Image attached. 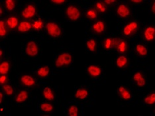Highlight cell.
<instances>
[{
	"instance_id": "obj_1",
	"label": "cell",
	"mask_w": 155,
	"mask_h": 116,
	"mask_svg": "<svg viewBox=\"0 0 155 116\" xmlns=\"http://www.w3.org/2000/svg\"><path fill=\"white\" fill-rule=\"evenodd\" d=\"M73 62L72 55L68 52L59 54L54 61V66L56 68H62L70 66Z\"/></svg>"
},
{
	"instance_id": "obj_2",
	"label": "cell",
	"mask_w": 155,
	"mask_h": 116,
	"mask_svg": "<svg viewBox=\"0 0 155 116\" xmlns=\"http://www.w3.org/2000/svg\"><path fill=\"white\" fill-rule=\"evenodd\" d=\"M45 29L49 36L55 38L61 37L62 33L61 26L54 22H47L45 25Z\"/></svg>"
},
{
	"instance_id": "obj_3",
	"label": "cell",
	"mask_w": 155,
	"mask_h": 116,
	"mask_svg": "<svg viewBox=\"0 0 155 116\" xmlns=\"http://www.w3.org/2000/svg\"><path fill=\"white\" fill-rule=\"evenodd\" d=\"M139 25L136 21H131L123 27L122 33L125 37H130L137 33L139 30Z\"/></svg>"
},
{
	"instance_id": "obj_4",
	"label": "cell",
	"mask_w": 155,
	"mask_h": 116,
	"mask_svg": "<svg viewBox=\"0 0 155 116\" xmlns=\"http://www.w3.org/2000/svg\"><path fill=\"white\" fill-rule=\"evenodd\" d=\"M67 19L71 22H76L81 17V12L79 8L74 5H69L65 11Z\"/></svg>"
},
{
	"instance_id": "obj_5",
	"label": "cell",
	"mask_w": 155,
	"mask_h": 116,
	"mask_svg": "<svg viewBox=\"0 0 155 116\" xmlns=\"http://www.w3.org/2000/svg\"><path fill=\"white\" fill-rule=\"evenodd\" d=\"M25 52L28 57H35L39 53V47L36 42L34 41H29L27 42L25 45Z\"/></svg>"
},
{
	"instance_id": "obj_6",
	"label": "cell",
	"mask_w": 155,
	"mask_h": 116,
	"mask_svg": "<svg viewBox=\"0 0 155 116\" xmlns=\"http://www.w3.org/2000/svg\"><path fill=\"white\" fill-rule=\"evenodd\" d=\"M114 48L119 53L124 55L129 51V45L127 42L122 38H115V47Z\"/></svg>"
},
{
	"instance_id": "obj_7",
	"label": "cell",
	"mask_w": 155,
	"mask_h": 116,
	"mask_svg": "<svg viewBox=\"0 0 155 116\" xmlns=\"http://www.w3.org/2000/svg\"><path fill=\"white\" fill-rule=\"evenodd\" d=\"M37 8L34 4H29L25 7L21 12V16L25 19H31L36 15Z\"/></svg>"
},
{
	"instance_id": "obj_8",
	"label": "cell",
	"mask_w": 155,
	"mask_h": 116,
	"mask_svg": "<svg viewBox=\"0 0 155 116\" xmlns=\"http://www.w3.org/2000/svg\"><path fill=\"white\" fill-rule=\"evenodd\" d=\"M143 38L144 41L150 43L155 40V27L149 25L143 30Z\"/></svg>"
},
{
	"instance_id": "obj_9",
	"label": "cell",
	"mask_w": 155,
	"mask_h": 116,
	"mask_svg": "<svg viewBox=\"0 0 155 116\" xmlns=\"http://www.w3.org/2000/svg\"><path fill=\"white\" fill-rule=\"evenodd\" d=\"M131 9L129 8L128 5H127L125 3H121L119 4L117 9H116V13L117 15L122 19H126L131 15Z\"/></svg>"
},
{
	"instance_id": "obj_10",
	"label": "cell",
	"mask_w": 155,
	"mask_h": 116,
	"mask_svg": "<svg viewBox=\"0 0 155 116\" xmlns=\"http://www.w3.org/2000/svg\"><path fill=\"white\" fill-rule=\"evenodd\" d=\"M133 82L139 88H143L146 86L147 80L144 77L143 73L140 71H137L133 74L132 77Z\"/></svg>"
},
{
	"instance_id": "obj_11",
	"label": "cell",
	"mask_w": 155,
	"mask_h": 116,
	"mask_svg": "<svg viewBox=\"0 0 155 116\" xmlns=\"http://www.w3.org/2000/svg\"><path fill=\"white\" fill-rule=\"evenodd\" d=\"M87 75L92 78H97L102 75V69L99 66L91 65L87 67Z\"/></svg>"
},
{
	"instance_id": "obj_12",
	"label": "cell",
	"mask_w": 155,
	"mask_h": 116,
	"mask_svg": "<svg viewBox=\"0 0 155 116\" xmlns=\"http://www.w3.org/2000/svg\"><path fill=\"white\" fill-rule=\"evenodd\" d=\"M106 29V25L105 23L102 20H98L95 22L91 26V30L96 35H102L104 34Z\"/></svg>"
},
{
	"instance_id": "obj_13",
	"label": "cell",
	"mask_w": 155,
	"mask_h": 116,
	"mask_svg": "<svg viewBox=\"0 0 155 116\" xmlns=\"http://www.w3.org/2000/svg\"><path fill=\"white\" fill-rule=\"evenodd\" d=\"M117 92L121 100L129 101L132 99V94L128 88L123 86H119L117 89Z\"/></svg>"
},
{
	"instance_id": "obj_14",
	"label": "cell",
	"mask_w": 155,
	"mask_h": 116,
	"mask_svg": "<svg viewBox=\"0 0 155 116\" xmlns=\"http://www.w3.org/2000/svg\"><path fill=\"white\" fill-rule=\"evenodd\" d=\"M20 82L22 85L27 88L33 87L36 84V80L34 77L29 75H22L20 78Z\"/></svg>"
},
{
	"instance_id": "obj_15",
	"label": "cell",
	"mask_w": 155,
	"mask_h": 116,
	"mask_svg": "<svg viewBox=\"0 0 155 116\" xmlns=\"http://www.w3.org/2000/svg\"><path fill=\"white\" fill-rule=\"evenodd\" d=\"M7 26L10 30H14L18 27L19 25V19L18 17L15 15L9 16L5 20Z\"/></svg>"
},
{
	"instance_id": "obj_16",
	"label": "cell",
	"mask_w": 155,
	"mask_h": 116,
	"mask_svg": "<svg viewBox=\"0 0 155 116\" xmlns=\"http://www.w3.org/2000/svg\"><path fill=\"white\" fill-rule=\"evenodd\" d=\"M31 29H33L32 23H31L29 21H22L19 23V25L17 29L19 33H26L29 32Z\"/></svg>"
},
{
	"instance_id": "obj_17",
	"label": "cell",
	"mask_w": 155,
	"mask_h": 116,
	"mask_svg": "<svg viewBox=\"0 0 155 116\" xmlns=\"http://www.w3.org/2000/svg\"><path fill=\"white\" fill-rule=\"evenodd\" d=\"M29 92L26 90H21V91H19V93L17 94V95L15 97V103L17 104L25 103L27 100L28 98H29Z\"/></svg>"
},
{
	"instance_id": "obj_18",
	"label": "cell",
	"mask_w": 155,
	"mask_h": 116,
	"mask_svg": "<svg viewBox=\"0 0 155 116\" xmlns=\"http://www.w3.org/2000/svg\"><path fill=\"white\" fill-rule=\"evenodd\" d=\"M129 65V58L127 56L121 55L117 58L115 61V65L118 68L123 69L128 66Z\"/></svg>"
},
{
	"instance_id": "obj_19",
	"label": "cell",
	"mask_w": 155,
	"mask_h": 116,
	"mask_svg": "<svg viewBox=\"0 0 155 116\" xmlns=\"http://www.w3.org/2000/svg\"><path fill=\"white\" fill-rule=\"evenodd\" d=\"M51 74V68L48 66L43 65L40 66L36 72V75L41 78H45L49 76Z\"/></svg>"
},
{
	"instance_id": "obj_20",
	"label": "cell",
	"mask_w": 155,
	"mask_h": 116,
	"mask_svg": "<svg viewBox=\"0 0 155 116\" xmlns=\"http://www.w3.org/2000/svg\"><path fill=\"white\" fill-rule=\"evenodd\" d=\"M43 96L46 100L52 101L55 99V94L51 87L45 86L43 89Z\"/></svg>"
},
{
	"instance_id": "obj_21",
	"label": "cell",
	"mask_w": 155,
	"mask_h": 116,
	"mask_svg": "<svg viewBox=\"0 0 155 116\" xmlns=\"http://www.w3.org/2000/svg\"><path fill=\"white\" fill-rule=\"evenodd\" d=\"M86 47L89 52L91 53H95L97 52L98 48L97 41L95 38H90L86 42Z\"/></svg>"
},
{
	"instance_id": "obj_22",
	"label": "cell",
	"mask_w": 155,
	"mask_h": 116,
	"mask_svg": "<svg viewBox=\"0 0 155 116\" xmlns=\"http://www.w3.org/2000/svg\"><path fill=\"white\" fill-rule=\"evenodd\" d=\"M135 51L136 54L139 56V57L144 58L146 57L149 53V51H148V48L146 46H144V45L138 43L135 45Z\"/></svg>"
},
{
	"instance_id": "obj_23",
	"label": "cell",
	"mask_w": 155,
	"mask_h": 116,
	"mask_svg": "<svg viewBox=\"0 0 155 116\" xmlns=\"http://www.w3.org/2000/svg\"><path fill=\"white\" fill-rule=\"evenodd\" d=\"M89 90L85 88H79L75 92V98L79 100H84L89 96Z\"/></svg>"
},
{
	"instance_id": "obj_24",
	"label": "cell",
	"mask_w": 155,
	"mask_h": 116,
	"mask_svg": "<svg viewBox=\"0 0 155 116\" xmlns=\"http://www.w3.org/2000/svg\"><path fill=\"white\" fill-rule=\"evenodd\" d=\"M115 47V38H105L103 41V47L105 51H110Z\"/></svg>"
},
{
	"instance_id": "obj_25",
	"label": "cell",
	"mask_w": 155,
	"mask_h": 116,
	"mask_svg": "<svg viewBox=\"0 0 155 116\" xmlns=\"http://www.w3.org/2000/svg\"><path fill=\"white\" fill-rule=\"evenodd\" d=\"M11 69V64L8 61H3L0 63V74L8 75Z\"/></svg>"
},
{
	"instance_id": "obj_26",
	"label": "cell",
	"mask_w": 155,
	"mask_h": 116,
	"mask_svg": "<svg viewBox=\"0 0 155 116\" xmlns=\"http://www.w3.org/2000/svg\"><path fill=\"white\" fill-rule=\"evenodd\" d=\"M40 110L43 112V113L46 114H49L51 113V112L53 111L54 110V106L52 104L49 103V102H43L40 104Z\"/></svg>"
},
{
	"instance_id": "obj_27",
	"label": "cell",
	"mask_w": 155,
	"mask_h": 116,
	"mask_svg": "<svg viewBox=\"0 0 155 116\" xmlns=\"http://www.w3.org/2000/svg\"><path fill=\"white\" fill-rule=\"evenodd\" d=\"M86 17L89 20H96L98 16V12L96 9L90 8L87 9L85 13Z\"/></svg>"
},
{
	"instance_id": "obj_28",
	"label": "cell",
	"mask_w": 155,
	"mask_h": 116,
	"mask_svg": "<svg viewBox=\"0 0 155 116\" xmlns=\"http://www.w3.org/2000/svg\"><path fill=\"white\" fill-rule=\"evenodd\" d=\"M2 88L3 93L8 96H12V95H13L14 92H15V89H14L13 86L12 84L8 83L4 84V85H2Z\"/></svg>"
},
{
	"instance_id": "obj_29",
	"label": "cell",
	"mask_w": 155,
	"mask_h": 116,
	"mask_svg": "<svg viewBox=\"0 0 155 116\" xmlns=\"http://www.w3.org/2000/svg\"><path fill=\"white\" fill-rule=\"evenodd\" d=\"M8 29L5 21L1 19L0 21V37L1 38L5 37L8 34Z\"/></svg>"
},
{
	"instance_id": "obj_30",
	"label": "cell",
	"mask_w": 155,
	"mask_h": 116,
	"mask_svg": "<svg viewBox=\"0 0 155 116\" xmlns=\"http://www.w3.org/2000/svg\"><path fill=\"white\" fill-rule=\"evenodd\" d=\"M144 103L148 105H153L155 104V92L150 93L144 98Z\"/></svg>"
},
{
	"instance_id": "obj_31",
	"label": "cell",
	"mask_w": 155,
	"mask_h": 116,
	"mask_svg": "<svg viewBox=\"0 0 155 116\" xmlns=\"http://www.w3.org/2000/svg\"><path fill=\"white\" fill-rule=\"evenodd\" d=\"M32 26H33V29L34 31H39L43 29V28L44 27L43 21L42 20L41 18L35 20L32 23Z\"/></svg>"
},
{
	"instance_id": "obj_32",
	"label": "cell",
	"mask_w": 155,
	"mask_h": 116,
	"mask_svg": "<svg viewBox=\"0 0 155 116\" xmlns=\"http://www.w3.org/2000/svg\"><path fill=\"white\" fill-rule=\"evenodd\" d=\"M68 115L69 116H78L79 108L76 105H70L68 108Z\"/></svg>"
},
{
	"instance_id": "obj_33",
	"label": "cell",
	"mask_w": 155,
	"mask_h": 116,
	"mask_svg": "<svg viewBox=\"0 0 155 116\" xmlns=\"http://www.w3.org/2000/svg\"><path fill=\"white\" fill-rule=\"evenodd\" d=\"M95 9L98 12L101 13H105L107 12V5L102 2H97L95 3Z\"/></svg>"
},
{
	"instance_id": "obj_34",
	"label": "cell",
	"mask_w": 155,
	"mask_h": 116,
	"mask_svg": "<svg viewBox=\"0 0 155 116\" xmlns=\"http://www.w3.org/2000/svg\"><path fill=\"white\" fill-rule=\"evenodd\" d=\"M5 9L8 12H13L16 7L15 0H5Z\"/></svg>"
},
{
	"instance_id": "obj_35",
	"label": "cell",
	"mask_w": 155,
	"mask_h": 116,
	"mask_svg": "<svg viewBox=\"0 0 155 116\" xmlns=\"http://www.w3.org/2000/svg\"><path fill=\"white\" fill-rule=\"evenodd\" d=\"M8 82V75H1L0 76V84L4 85Z\"/></svg>"
},
{
	"instance_id": "obj_36",
	"label": "cell",
	"mask_w": 155,
	"mask_h": 116,
	"mask_svg": "<svg viewBox=\"0 0 155 116\" xmlns=\"http://www.w3.org/2000/svg\"><path fill=\"white\" fill-rule=\"evenodd\" d=\"M117 0H104L103 2L105 3L107 6H110L115 4L117 2Z\"/></svg>"
},
{
	"instance_id": "obj_37",
	"label": "cell",
	"mask_w": 155,
	"mask_h": 116,
	"mask_svg": "<svg viewBox=\"0 0 155 116\" xmlns=\"http://www.w3.org/2000/svg\"><path fill=\"white\" fill-rule=\"evenodd\" d=\"M51 3H53L54 5H62L66 2V0H50Z\"/></svg>"
},
{
	"instance_id": "obj_38",
	"label": "cell",
	"mask_w": 155,
	"mask_h": 116,
	"mask_svg": "<svg viewBox=\"0 0 155 116\" xmlns=\"http://www.w3.org/2000/svg\"><path fill=\"white\" fill-rule=\"evenodd\" d=\"M130 2H131L133 4H135V5H139V4H141V3L144 2V0H130Z\"/></svg>"
},
{
	"instance_id": "obj_39",
	"label": "cell",
	"mask_w": 155,
	"mask_h": 116,
	"mask_svg": "<svg viewBox=\"0 0 155 116\" xmlns=\"http://www.w3.org/2000/svg\"><path fill=\"white\" fill-rule=\"evenodd\" d=\"M3 96H4V95H3V92L2 91H1L0 92V103H1V104L3 103Z\"/></svg>"
},
{
	"instance_id": "obj_40",
	"label": "cell",
	"mask_w": 155,
	"mask_h": 116,
	"mask_svg": "<svg viewBox=\"0 0 155 116\" xmlns=\"http://www.w3.org/2000/svg\"><path fill=\"white\" fill-rule=\"evenodd\" d=\"M151 11H152V12L155 15V0L153 3L152 5H151Z\"/></svg>"
},
{
	"instance_id": "obj_41",
	"label": "cell",
	"mask_w": 155,
	"mask_h": 116,
	"mask_svg": "<svg viewBox=\"0 0 155 116\" xmlns=\"http://www.w3.org/2000/svg\"><path fill=\"white\" fill-rule=\"evenodd\" d=\"M3 55H4V52H3V48H1V49H0V57H1V59L3 58Z\"/></svg>"
},
{
	"instance_id": "obj_42",
	"label": "cell",
	"mask_w": 155,
	"mask_h": 116,
	"mask_svg": "<svg viewBox=\"0 0 155 116\" xmlns=\"http://www.w3.org/2000/svg\"><path fill=\"white\" fill-rule=\"evenodd\" d=\"M0 15H1V16L2 15H3V8L1 6V8H0Z\"/></svg>"
}]
</instances>
